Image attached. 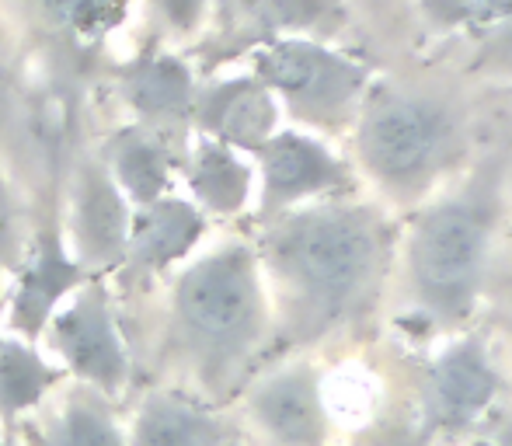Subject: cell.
Returning a JSON list of instances; mask_svg holds the SVG:
<instances>
[{"label": "cell", "mask_w": 512, "mask_h": 446, "mask_svg": "<svg viewBox=\"0 0 512 446\" xmlns=\"http://www.w3.org/2000/svg\"><path fill=\"white\" fill-rule=\"evenodd\" d=\"M81 269L63 255L60 241L46 237L35 255V265L21 276L18 297H14V328L25 335H35L49 318H53V307L60 304V297L67 290H74Z\"/></svg>", "instance_id": "2e32d148"}, {"label": "cell", "mask_w": 512, "mask_h": 446, "mask_svg": "<svg viewBox=\"0 0 512 446\" xmlns=\"http://www.w3.org/2000/svg\"><path fill=\"white\" fill-rule=\"evenodd\" d=\"M129 217L122 189L102 164H84L74 185L77 248L91 265H119L129 244Z\"/></svg>", "instance_id": "9c48e42d"}, {"label": "cell", "mask_w": 512, "mask_h": 446, "mask_svg": "<svg viewBox=\"0 0 512 446\" xmlns=\"http://www.w3.org/2000/svg\"><path fill=\"white\" fill-rule=\"evenodd\" d=\"M251 415L262 433L279 446H324L328 415H324L321 384L307 366L279 370L251 391Z\"/></svg>", "instance_id": "ba28073f"}, {"label": "cell", "mask_w": 512, "mask_h": 446, "mask_svg": "<svg viewBox=\"0 0 512 446\" xmlns=\"http://www.w3.org/2000/svg\"><path fill=\"white\" fill-rule=\"evenodd\" d=\"M133 446H227V429L182 394H154L136 415Z\"/></svg>", "instance_id": "5bb4252c"}, {"label": "cell", "mask_w": 512, "mask_h": 446, "mask_svg": "<svg viewBox=\"0 0 512 446\" xmlns=\"http://www.w3.org/2000/svg\"><path fill=\"white\" fill-rule=\"evenodd\" d=\"M262 265L283 332L310 342L373 311L391 265V230L373 206H304L265 230Z\"/></svg>", "instance_id": "6da1fadb"}, {"label": "cell", "mask_w": 512, "mask_h": 446, "mask_svg": "<svg viewBox=\"0 0 512 446\" xmlns=\"http://www.w3.org/2000/svg\"><path fill=\"white\" fill-rule=\"evenodd\" d=\"M60 380V370L42 363L21 342H0V412L14 415L32 408L49 387Z\"/></svg>", "instance_id": "d6986e66"}, {"label": "cell", "mask_w": 512, "mask_h": 446, "mask_svg": "<svg viewBox=\"0 0 512 446\" xmlns=\"http://www.w3.org/2000/svg\"><path fill=\"white\" fill-rule=\"evenodd\" d=\"M189 182L196 199L213 213H234L244 206L248 199V185L251 175L234 154H230L227 143L216 140H203L192 157L189 168Z\"/></svg>", "instance_id": "e0dca14e"}, {"label": "cell", "mask_w": 512, "mask_h": 446, "mask_svg": "<svg viewBox=\"0 0 512 446\" xmlns=\"http://www.w3.org/2000/svg\"><path fill=\"white\" fill-rule=\"evenodd\" d=\"M126 95L133 109L143 115L150 129L171 126L192 112V77L171 56H154L129 67L126 74Z\"/></svg>", "instance_id": "9a60e30c"}, {"label": "cell", "mask_w": 512, "mask_h": 446, "mask_svg": "<svg viewBox=\"0 0 512 446\" xmlns=\"http://www.w3.org/2000/svg\"><path fill=\"white\" fill-rule=\"evenodd\" d=\"M108 175L140 206L161 199L171 182V147L161 129L136 126L112 136V143H108Z\"/></svg>", "instance_id": "4fadbf2b"}, {"label": "cell", "mask_w": 512, "mask_h": 446, "mask_svg": "<svg viewBox=\"0 0 512 446\" xmlns=\"http://www.w3.org/2000/svg\"><path fill=\"white\" fill-rule=\"evenodd\" d=\"M42 7L49 11V18L60 25H77V28H102L108 0H42Z\"/></svg>", "instance_id": "7402d4cb"}, {"label": "cell", "mask_w": 512, "mask_h": 446, "mask_svg": "<svg viewBox=\"0 0 512 446\" xmlns=\"http://www.w3.org/2000/svg\"><path fill=\"white\" fill-rule=\"evenodd\" d=\"M506 203H512V164H509V175H506Z\"/></svg>", "instance_id": "484cf974"}, {"label": "cell", "mask_w": 512, "mask_h": 446, "mask_svg": "<svg viewBox=\"0 0 512 446\" xmlns=\"http://www.w3.org/2000/svg\"><path fill=\"white\" fill-rule=\"evenodd\" d=\"M471 39H474V56H478L474 63H478L481 70L512 77V18L481 28Z\"/></svg>", "instance_id": "44dd1931"}, {"label": "cell", "mask_w": 512, "mask_h": 446, "mask_svg": "<svg viewBox=\"0 0 512 446\" xmlns=\"http://www.w3.org/2000/svg\"><path fill=\"white\" fill-rule=\"evenodd\" d=\"M509 154L495 150L467 175L464 185L422 210L408 234L405 276L418 314L453 328L471 318L485 290L492 241L506 217Z\"/></svg>", "instance_id": "7a4b0ae2"}, {"label": "cell", "mask_w": 512, "mask_h": 446, "mask_svg": "<svg viewBox=\"0 0 512 446\" xmlns=\"http://www.w3.org/2000/svg\"><path fill=\"white\" fill-rule=\"evenodd\" d=\"M157 7H161L164 18H168L171 25H178L182 32H189V28H196V21L203 18L206 0H157Z\"/></svg>", "instance_id": "603a6c76"}, {"label": "cell", "mask_w": 512, "mask_h": 446, "mask_svg": "<svg viewBox=\"0 0 512 446\" xmlns=\"http://www.w3.org/2000/svg\"><path fill=\"white\" fill-rule=\"evenodd\" d=\"M7 227H11V206H7V192L0 185V241L7 237Z\"/></svg>", "instance_id": "d4e9b609"}, {"label": "cell", "mask_w": 512, "mask_h": 446, "mask_svg": "<svg viewBox=\"0 0 512 446\" xmlns=\"http://www.w3.org/2000/svg\"><path fill=\"white\" fill-rule=\"evenodd\" d=\"M35 446H126L112 412L98 394H74L67 405L49 419L46 429L32 436Z\"/></svg>", "instance_id": "ac0fdd59"}, {"label": "cell", "mask_w": 512, "mask_h": 446, "mask_svg": "<svg viewBox=\"0 0 512 446\" xmlns=\"http://www.w3.org/2000/svg\"><path fill=\"white\" fill-rule=\"evenodd\" d=\"M471 119L453 95L422 84H387L363 105L356 154L380 192L411 203L464 164Z\"/></svg>", "instance_id": "3957f363"}, {"label": "cell", "mask_w": 512, "mask_h": 446, "mask_svg": "<svg viewBox=\"0 0 512 446\" xmlns=\"http://www.w3.org/2000/svg\"><path fill=\"white\" fill-rule=\"evenodd\" d=\"M495 366L488 363L481 342H460L436 359L422 384L425 426L429 429H464L495 398Z\"/></svg>", "instance_id": "52a82bcc"}, {"label": "cell", "mask_w": 512, "mask_h": 446, "mask_svg": "<svg viewBox=\"0 0 512 446\" xmlns=\"http://www.w3.org/2000/svg\"><path fill=\"white\" fill-rule=\"evenodd\" d=\"M203 217L182 199L161 196L154 203L140 206V213L129 223L126 258H133L136 269H168L171 262L189 255L192 244L203 237Z\"/></svg>", "instance_id": "7c38bea8"}, {"label": "cell", "mask_w": 512, "mask_h": 446, "mask_svg": "<svg viewBox=\"0 0 512 446\" xmlns=\"http://www.w3.org/2000/svg\"><path fill=\"white\" fill-rule=\"evenodd\" d=\"M258 74L269 91L290 102L307 122H342L366 84V70L345 56L304 39H286L258 56Z\"/></svg>", "instance_id": "5b68a950"}, {"label": "cell", "mask_w": 512, "mask_h": 446, "mask_svg": "<svg viewBox=\"0 0 512 446\" xmlns=\"http://www.w3.org/2000/svg\"><path fill=\"white\" fill-rule=\"evenodd\" d=\"M220 4L227 14H251V11H258L265 0H220Z\"/></svg>", "instance_id": "cb8c5ba5"}, {"label": "cell", "mask_w": 512, "mask_h": 446, "mask_svg": "<svg viewBox=\"0 0 512 446\" xmlns=\"http://www.w3.org/2000/svg\"><path fill=\"white\" fill-rule=\"evenodd\" d=\"M425 18L446 32H481L495 21L512 18V0H422Z\"/></svg>", "instance_id": "ffe728a7"}, {"label": "cell", "mask_w": 512, "mask_h": 446, "mask_svg": "<svg viewBox=\"0 0 512 446\" xmlns=\"http://www.w3.org/2000/svg\"><path fill=\"white\" fill-rule=\"evenodd\" d=\"M265 175V210H283L314 192H328L342 185V168L328 157V150L297 133L269 136L258 147Z\"/></svg>", "instance_id": "30bf717a"}, {"label": "cell", "mask_w": 512, "mask_h": 446, "mask_svg": "<svg viewBox=\"0 0 512 446\" xmlns=\"http://www.w3.org/2000/svg\"><path fill=\"white\" fill-rule=\"evenodd\" d=\"M196 119L216 143L258 150L272 133L276 102L262 81H227L209 88L196 105Z\"/></svg>", "instance_id": "8fae6325"}, {"label": "cell", "mask_w": 512, "mask_h": 446, "mask_svg": "<svg viewBox=\"0 0 512 446\" xmlns=\"http://www.w3.org/2000/svg\"><path fill=\"white\" fill-rule=\"evenodd\" d=\"M49 321H53L56 352L67 359V366L77 377L95 384L105 394L122 391L129 363L102 293L88 290L74 307H67Z\"/></svg>", "instance_id": "8992f818"}, {"label": "cell", "mask_w": 512, "mask_h": 446, "mask_svg": "<svg viewBox=\"0 0 512 446\" xmlns=\"http://www.w3.org/2000/svg\"><path fill=\"white\" fill-rule=\"evenodd\" d=\"M175 318L206 384H227L265 335L258 258L248 248L199 258L175 286Z\"/></svg>", "instance_id": "277c9868"}]
</instances>
